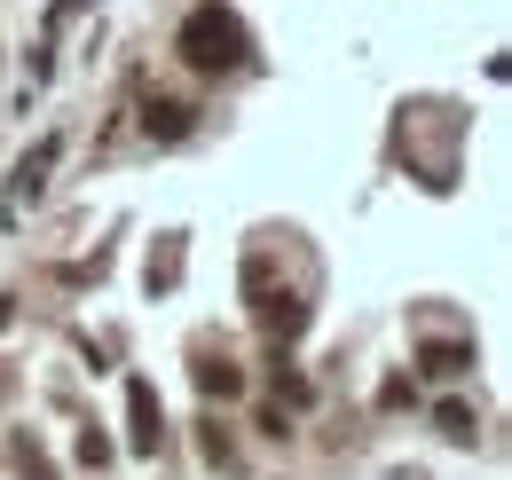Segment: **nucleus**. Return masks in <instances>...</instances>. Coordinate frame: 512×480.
I'll return each mask as SVG.
<instances>
[{
	"instance_id": "obj_1",
	"label": "nucleus",
	"mask_w": 512,
	"mask_h": 480,
	"mask_svg": "<svg viewBox=\"0 0 512 480\" xmlns=\"http://www.w3.org/2000/svg\"><path fill=\"white\" fill-rule=\"evenodd\" d=\"M174 48H182V63H190V71L221 79V71H245V63H253V32H245V16H237V8L205 0V8H190V16H182Z\"/></svg>"
},
{
	"instance_id": "obj_2",
	"label": "nucleus",
	"mask_w": 512,
	"mask_h": 480,
	"mask_svg": "<svg viewBox=\"0 0 512 480\" xmlns=\"http://www.w3.org/2000/svg\"><path fill=\"white\" fill-rule=\"evenodd\" d=\"M127 418H134L127 449H134V457H158V441H166V410H158L150 378H134V386H127Z\"/></svg>"
},
{
	"instance_id": "obj_3",
	"label": "nucleus",
	"mask_w": 512,
	"mask_h": 480,
	"mask_svg": "<svg viewBox=\"0 0 512 480\" xmlns=\"http://www.w3.org/2000/svg\"><path fill=\"white\" fill-rule=\"evenodd\" d=\"M426 370H434V378H465V370H473V347H449V339H434V347H426Z\"/></svg>"
},
{
	"instance_id": "obj_4",
	"label": "nucleus",
	"mask_w": 512,
	"mask_h": 480,
	"mask_svg": "<svg viewBox=\"0 0 512 480\" xmlns=\"http://www.w3.org/2000/svg\"><path fill=\"white\" fill-rule=\"evenodd\" d=\"M197 386L229 402V394H245V370H237V362H197Z\"/></svg>"
},
{
	"instance_id": "obj_5",
	"label": "nucleus",
	"mask_w": 512,
	"mask_h": 480,
	"mask_svg": "<svg viewBox=\"0 0 512 480\" xmlns=\"http://www.w3.org/2000/svg\"><path fill=\"white\" fill-rule=\"evenodd\" d=\"M142 126L174 142V134H190V103H150V111H142Z\"/></svg>"
},
{
	"instance_id": "obj_6",
	"label": "nucleus",
	"mask_w": 512,
	"mask_h": 480,
	"mask_svg": "<svg viewBox=\"0 0 512 480\" xmlns=\"http://www.w3.org/2000/svg\"><path fill=\"white\" fill-rule=\"evenodd\" d=\"M442 433H449V441H473V410H465V402H449V410H442Z\"/></svg>"
},
{
	"instance_id": "obj_7",
	"label": "nucleus",
	"mask_w": 512,
	"mask_h": 480,
	"mask_svg": "<svg viewBox=\"0 0 512 480\" xmlns=\"http://www.w3.org/2000/svg\"><path fill=\"white\" fill-rule=\"evenodd\" d=\"M174 268H182V244H166V252L150 260V284H174Z\"/></svg>"
},
{
	"instance_id": "obj_8",
	"label": "nucleus",
	"mask_w": 512,
	"mask_h": 480,
	"mask_svg": "<svg viewBox=\"0 0 512 480\" xmlns=\"http://www.w3.org/2000/svg\"><path fill=\"white\" fill-rule=\"evenodd\" d=\"M0 394H8V378H0Z\"/></svg>"
}]
</instances>
